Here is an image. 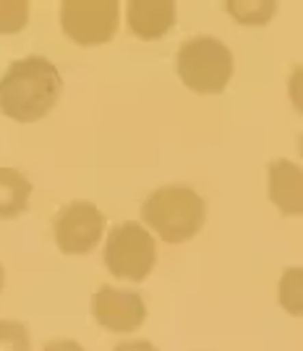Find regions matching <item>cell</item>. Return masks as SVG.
Returning a JSON list of instances; mask_svg holds the SVG:
<instances>
[{
    "label": "cell",
    "instance_id": "cell-1",
    "mask_svg": "<svg viewBox=\"0 0 303 351\" xmlns=\"http://www.w3.org/2000/svg\"><path fill=\"white\" fill-rule=\"evenodd\" d=\"M63 79L53 60L27 56L14 60L0 79V110L18 123L44 118L60 100Z\"/></svg>",
    "mask_w": 303,
    "mask_h": 351
},
{
    "label": "cell",
    "instance_id": "cell-2",
    "mask_svg": "<svg viewBox=\"0 0 303 351\" xmlns=\"http://www.w3.org/2000/svg\"><path fill=\"white\" fill-rule=\"evenodd\" d=\"M142 220L168 244H183L199 234L207 220L204 199L188 186L170 184L155 189L142 205Z\"/></svg>",
    "mask_w": 303,
    "mask_h": 351
},
{
    "label": "cell",
    "instance_id": "cell-3",
    "mask_svg": "<svg viewBox=\"0 0 303 351\" xmlns=\"http://www.w3.org/2000/svg\"><path fill=\"white\" fill-rule=\"evenodd\" d=\"M175 71L191 92L217 95L230 84L233 56L225 43L199 34L181 45L175 56Z\"/></svg>",
    "mask_w": 303,
    "mask_h": 351
},
{
    "label": "cell",
    "instance_id": "cell-4",
    "mask_svg": "<svg viewBox=\"0 0 303 351\" xmlns=\"http://www.w3.org/2000/svg\"><path fill=\"white\" fill-rule=\"evenodd\" d=\"M157 260V244L152 234L136 220L116 223L105 244V265L118 280H144Z\"/></svg>",
    "mask_w": 303,
    "mask_h": 351
},
{
    "label": "cell",
    "instance_id": "cell-5",
    "mask_svg": "<svg viewBox=\"0 0 303 351\" xmlns=\"http://www.w3.org/2000/svg\"><path fill=\"white\" fill-rule=\"evenodd\" d=\"M120 5L116 0H66L60 5V27L68 40L84 47L105 45L116 37Z\"/></svg>",
    "mask_w": 303,
    "mask_h": 351
},
{
    "label": "cell",
    "instance_id": "cell-6",
    "mask_svg": "<svg viewBox=\"0 0 303 351\" xmlns=\"http://www.w3.org/2000/svg\"><path fill=\"white\" fill-rule=\"evenodd\" d=\"M55 244L63 254H89L105 234V215L87 199L68 202L53 223Z\"/></svg>",
    "mask_w": 303,
    "mask_h": 351
},
{
    "label": "cell",
    "instance_id": "cell-7",
    "mask_svg": "<svg viewBox=\"0 0 303 351\" xmlns=\"http://www.w3.org/2000/svg\"><path fill=\"white\" fill-rule=\"evenodd\" d=\"M92 315L110 333H133L146 320V304L136 291L100 286L92 296Z\"/></svg>",
    "mask_w": 303,
    "mask_h": 351
},
{
    "label": "cell",
    "instance_id": "cell-8",
    "mask_svg": "<svg viewBox=\"0 0 303 351\" xmlns=\"http://www.w3.org/2000/svg\"><path fill=\"white\" fill-rule=\"evenodd\" d=\"M267 186H269V199L277 210L288 218H298L303 213V176L301 165L293 160H272L267 171Z\"/></svg>",
    "mask_w": 303,
    "mask_h": 351
},
{
    "label": "cell",
    "instance_id": "cell-9",
    "mask_svg": "<svg viewBox=\"0 0 303 351\" xmlns=\"http://www.w3.org/2000/svg\"><path fill=\"white\" fill-rule=\"evenodd\" d=\"M178 5L173 0H131L126 19L129 29L139 40H159L175 27Z\"/></svg>",
    "mask_w": 303,
    "mask_h": 351
},
{
    "label": "cell",
    "instance_id": "cell-10",
    "mask_svg": "<svg viewBox=\"0 0 303 351\" xmlns=\"http://www.w3.org/2000/svg\"><path fill=\"white\" fill-rule=\"evenodd\" d=\"M31 184L16 168H0V220L18 218L29 207Z\"/></svg>",
    "mask_w": 303,
    "mask_h": 351
},
{
    "label": "cell",
    "instance_id": "cell-11",
    "mask_svg": "<svg viewBox=\"0 0 303 351\" xmlns=\"http://www.w3.org/2000/svg\"><path fill=\"white\" fill-rule=\"evenodd\" d=\"M225 11L248 27H261L267 24L277 11V3L272 0H228L225 3Z\"/></svg>",
    "mask_w": 303,
    "mask_h": 351
},
{
    "label": "cell",
    "instance_id": "cell-12",
    "mask_svg": "<svg viewBox=\"0 0 303 351\" xmlns=\"http://www.w3.org/2000/svg\"><path fill=\"white\" fill-rule=\"evenodd\" d=\"M303 280H301V267H290L282 273V278H280V304L285 312L290 315H301V302H303Z\"/></svg>",
    "mask_w": 303,
    "mask_h": 351
},
{
    "label": "cell",
    "instance_id": "cell-13",
    "mask_svg": "<svg viewBox=\"0 0 303 351\" xmlns=\"http://www.w3.org/2000/svg\"><path fill=\"white\" fill-rule=\"evenodd\" d=\"M29 21L27 0H0V34H16Z\"/></svg>",
    "mask_w": 303,
    "mask_h": 351
},
{
    "label": "cell",
    "instance_id": "cell-14",
    "mask_svg": "<svg viewBox=\"0 0 303 351\" xmlns=\"http://www.w3.org/2000/svg\"><path fill=\"white\" fill-rule=\"evenodd\" d=\"M0 351H31L29 330L24 322L0 320Z\"/></svg>",
    "mask_w": 303,
    "mask_h": 351
},
{
    "label": "cell",
    "instance_id": "cell-15",
    "mask_svg": "<svg viewBox=\"0 0 303 351\" xmlns=\"http://www.w3.org/2000/svg\"><path fill=\"white\" fill-rule=\"evenodd\" d=\"M42 351H87L79 341H71V338H63V341H50Z\"/></svg>",
    "mask_w": 303,
    "mask_h": 351
},
{
    "label": "cell",
    "instance_id": "cell-16",
    "mask_svg": "<svg viewBox=\"0 0 303 351\" xmlns=\"http://www.w3.org/2000/svg\"><path fill=\"white\" fill-rule=\"evenodd\" d=\"M113 351H159V349L155 343H149V341H123Z\"/></svg>",
    "mask_w": 303,
    "mask_h": 351
},
{
    "label": "cell",
    "instance_id": "cell-17",
    "mask_svg": "<svg viewBox=\"0 0 303 351\" xmlns=\"http://www.w3.org/2000/svg\"><path fill=\"white\" fill-rule=\"evenodd\" d=\"M3 283H5V270H3V265H0V291H3Z\"/></svg>",
    "mask_w": 303,
    "mask_h": 351
}]
</instances>
